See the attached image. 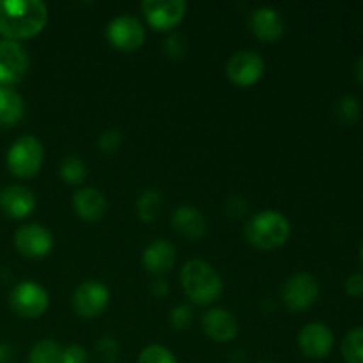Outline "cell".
<instances>
[{"mask_svg":"<svg viewBox=\"0 0 363 363\" xmlns=\"http://www.w3.org/2000/svg\"><path fill=\"white\" fill-rule=\"evenodd\" d=\"M48 21V7L41 0H0V35L21 41L38 35Z\"/></svg>","mask_w":363,"mask_h":363,"instance_id":"6da1fadb","label":"cell"},{"mask_svg":"<svg viewBox=\"0 0 363 363\" xmlns=\"http://www.w3.org/2000/svg\"><path fill=\"white\" fill-rule=\"evenodd\" d=\"M181 284L194 303L211 305L222 296L223 280L209 262L191 259L181 269Z\"/></svg>","mask_w":363,"mask_h":363,"instance_id":"7a4b0ae2","label":"cell"},{"mask_svg":"<svg viewBox=\"0 0 363 363\" xmlns=\"http://www.w3.org/2000/svg\"><path fill=\"white\" fill-rule=\"evenodd\" d=\"M289 236V220L280 211H273V209L259 211L245 227V238L257 250H277L287 243Z\"/></svg>","mask_w":363,"mask_h":363,"instance_id":"3957f363","label":"cell"},{"mask_svg":"<svg viewBox=\"0 0 363 363\" xmlns=\"http://www.w3.org/2000/svg\"><path fill=\"white\" fill-rule=\"evenodd\" d=\"M43 162H45V149L41 140L34 135H23L16 138L7 151L6 158L9 172L20 179L34 177L41 170Z\"/></svg>","mask_w":363,"mask_h":363,"instance_id":"277c9868","label":"cell"},{"mask_svg":"<svg viewBox=\"0 0 363 363\" xmlns=\"http://www.w3.org/2000/svg\"><path fill=\"white\" fill-rule=\"evenodd\" d=\"M50 298L45 287L34 280H23L16 284L9 293V307L20 318H41L48 311Z\"/></svg>","mask_w":363,"mask_h":363,"instance_id":"5b68a950","label":"cell"},{"mask_svg":"<svg viewBox=\"0 0 363 363\" xmlns=\"http://www.w3.org/2000/svg\"><path fill=\"white\" fill-rule=\"evenodd\" d=\"M319 298V282L311 273H294L282 287V301L289 311L303 312Z\"/></svg>","mask_w":363,"mask_h":363,"instance_id":"8992f818","label":"cell"},{"mask_svg":"<svg viewBox=\"0 0 363 363\" xmlns=\"http://www.w3.org/2000/svg\"><path fill=\"white\" fill-rule=\"evenodd\" d=\"M266 69V62L261 53L252 50L236 52L227 60L225 73L227 78L238 87H252L262 78Z\"/></svg>","mask_w":363,"mask_h":363,"instance_id":"52a82bcc","label":"cell"},{"mask_svg":"<svg viewBox=\"0 0 363 363\" xmlns=\"http://www.w3.org/2000/svg\"><path fill=\"white\" fill-rule=\"evenodd\" d=\"M110 303V291L99 280H85L74 289L73 308L80 318L94 319L105 312Z\"/></svg>","mask_w":363,"mask_h":363,"instance_id":"ba28073f","label":"cell"},{"mask_svg":"<svg viewBox=\"0 0 363 363\" xmlns=\"http://www.w3.org/2000/svg\"><path fill=\"white\" fill-rule=\"evenodd\" d=\"M106 39L113 48L133 52L144 45L145 28L138 18L131 14H119L106 27Z\"/></svg>","mask_w":363,"mask_h":363,"instance_id":"9c48e42d","label":"cell"},{"mask_svg":"<svg viewBox=\"0 0 363 363\" xmlns=\"http://www.w3.org/2000/svg\"><path fill=\"white\" fill-rule=\"evenodd\" d=\"M188 6L184 0H144L142 13L155 30H170L186 16Z\"/></svg>","mask_w":363,"mask_h":363,"instance_id":"30bf717a","label":"cell"},{"mask_svg":"<svg viewBox=\"0 0 363 363\" xmlns=\"http://www.w3.org/2000/svg\"><path fill=\"white\" fill-rule=\"evenodd\" d=\"M14 247L23 257L43 259L53 250V236L39 223H27L14 234Z\"/></svg>","mask_w":363,"mask_h":363,"instance_id":"8fae6325","label":"cell"},{"mask_svg":"<svg viewBox=\"0 0 363 363\" xmlns=\"http://www.w3.org/2000/svg\"><path fill=\"white\" fill-rule=\"evenodd\" d=\"M28 71V57L20 43L0 39V87L18 84Z\"/></svg>","mask_w":363,"mask_h":363,"instance_id":"7c38bea8","label":"cell"},{"mask_svg":"<svg viewBox=\"0 0 363 363\" xmlns=\"http://www.w3.org/2000/svg\"><path fill=\"white\" fill-rule=\"evenodd\" d=\"M298 346L303 357L321 360L330 354L333 347V332L325 323H308L298 333Z\"/></svg>","mask_w":363,"mask_h":363,"instance_id":"4fadbf2b","label":"cell"},{"mask_svg":"<svg viewBox=\"0 0 363 363\" xmlns=\"http://www.w3.org/2000/svg\"><path fill=\"white\" fill-rule=\"evenodd\" d=\"M248 28L261 41L275 43L286 34V20L273 7H259L248 16Z\"/></svg>","mask_w":363,"mask_h":363,"instance_id":"5bb4252c","label":"cell"},{"mask_svg":"<svg viewBox=\"0 0 363 363\" xmlns=\"http://www.w3.org/2000/svg\"><path fill=\"white\" fill-rule=\"evenodd\" d=\"M202 330L215 342H230L240 333V323L227 308H211L202 315Z\"/></svg>","mask_w":363,"mask_h":363,"instance_id":"9a60e30c","label":"cell"},{"mask_svg":"<svg viewBox=\"0 0 363 363\" xmlns=\"http://www.w3.org/2000/svg\"><path fill=\"white\" fill-rule=\"evenodd\" d=\"M35 209V197L28 188L11 184L0 190V211L13 220L27 218Z\"/></svg>","mask_w":363,"mask_h":363,"instance_id":"2e32d148","label":"cell"},{"mask_svg":"<svg viewBox=\"0 0 363 363\" xmlns=\"http://www.w3.org/2000/svg\"><path fill=\"white\" fill-rule=\"evenodd\" d=\"M142 264L152 275H165L176 264V248L167 240L152 241L142 254Z\"/></svg>","mask_w":363,"mask_h":363,"instance_id":"e0dca14e","label":"cell"},{"mask_svg":"<svg viewBox=\"0 0 363 363\" xmlns=\"http://www.w3.org/2000/svg\"><path fill=\"white\" fill-rule=\"evenodd\" d=\"M73 209L80 218L87 220V222H96L105 216L106 209H108V201H106L105 194L96 188H80L73 195Z\"/></svg>","mask_w":363,"mask_h":363,"instance_id":"ac0fdd59","label":"cell"},{"mask_svg":"<svg viewBox=\"0 0 363 363\" xmlns=\"http://www.w3.org/2000/svg\"><path fill=\"white\" fill-rule=\"evenodd\" d=\"M172 227L177 234L186 240H201L208 230L204 215L194 206H179L172 215Z\"/></svg>","mask_w":363,"mask_h":363,"instance_id":"d6986e66","label":"cell"},{"mask_svg":"<svg viewBox=\"0 0 363 363\" xmlns=\"http://www.w3.org/2000/svg\"><path fill=\"white\" fill-rule=\"evenodd\" d=\"M25 103L20 92L0 87V128H9L23 119Z\"/></svg>","mask_w":363,"mask_h":363,"instance_id":"ffe728a7","label":"cell"},{"mask_svg":"<svg viewBox=\"0 0 363 363\" xmlns=\"http://www.w3.org/2000/svg\"><path fill=\"white\" fill-rule=\"evenodd\" d=\"M163 208V197L158 190L149 188L144 190L137 199V215L142 222L152 223L158 220Z\"/></svg>","mask_w":363,"mask_h":363,"instance_id":"44dd1931","label":"cell"},{"mask_svg":"<svg viewBox=\"0 0 363 363\" xmlns=\"http://www.w3.org/2000/svg\"><path fill=\"white\" fill-rule=\"evenodd\" d=\"M28 363H62V347L55 340H39L28 354Z\"/></svg>","mask_w":363,"mask_h":363,"instance_id":"7402d4cb","label":"cell"},{"mask_svg":"<svg viewBox=\"0 0 363 363\" xmlns=\"http://www.w3.org/2000/svg\"><path fill=\"white\" fill-rule=\"evenodd\" d=\"M342 357L347 363H363V326L353 328L342 340Z\"/></svg>","mask_w":363,"mask_h":363,"instance_id":"603a6c76","label":"cell"},{"mask_svg":"<svg viewBox=\"0 0 363 363\" xmlns=\"http://www.w3.org/2000/svg\"><path fill=\"white\" fill-rule=\"evenodd\" d=\"M60 177L67 184H82L87 177V165L78 156H66L60 163Z\"/></svg>","mask_w":363,"mask_h":363,"instance_id":"cb8c5ba5","label":"cell"},{"mask_svg":"<svg viewBox=\"0 0 363 363\" xmlns=\"http://www.w3.org/2000/svg\"><path fill=\"white\" fill-rule=\"evenodd\" d=\"M362 105L354 96L344 94L337 99L335 103V116L340 123L344 124H354L360 119Z\"/></svg>","mask_w":363,"mask_h":363,"instance_id":"d4e9b609","label":"cell"},{"mask_svg":"<svg viewBox=\"0 0 363 363\" xmlns=\"http://www.w3.org/2000/svg\"><path fill=\"white\" fill-rule=\"evenodd\" d=\"M138 363H177V360L172 351L167 350L165 346L152 344L142 350V353L138 354Z\"/></svg>","mask_w":363,"mask_h":363,"instance_id":"484cf974","label":"cell"},{"mask_svg":"<svg viewBox=\"0 0 363 363\" xmlns=\"http://www.w3.org/2000/svg\"><path fill=\"white\" fill-rule=\"evenodd\" d=\"M163 50H165V53L170 57V59L174 60L183 59V57L186 55V50H188L186 38H184L183 34H170L169 38L165 39Z\"/></svg>","mask_w":363,"mask_h":363,"instance_id":"4316f807","label":"cell"},{"mask_svg":"<svg viewBox=\"0 0 363 363\" xmlns=\"http://www.w3.org/2000/svg\"><path fill=\"white\" fill-rule=\"evenodd\" d=\"M121 145H123V135L116 130H106L105 133L98 138L99 151L105 152V155H113Z\"/></svg>","mask_w":363,"mask_h":363,"instance_id":"83f0119b","label":"cell"},{"mask_svg":"<svg viewBox=\"0 0 363 363\" xmlns=\"http://www.w3.org/2000/svg\"><path fill=\"white\" fill-rule=\"evenodd\" d=\"M191 319H194V312L186 305H177L170 312V323H172L174 328L184 330L191 325Z\"/></svg>","mask_w":363,"mask_h":363,"instance_id":"f1b7e54d","label":"cell"},{"mask_svg":"<svg viewBox=\"0 0 363 363\" xmlns=\"http://www.w3.org/2000/svg\"><path fill=\"white\" fill-rule=\"evenodd\" d=\"M96 351H98L103 360L112 362L117 357V353H119V346H117V342L112 337H103L98 342V346H96Z\"/></svg>","mask_w":363,"mask_h":363,"instance_id":"f546056e","label":"cell"},{"mask_svg":"<svg viewBox=\"0 0 363 363\" xmlns=\"http://www.w3.org/2000/svg\"><path fill=\"white\" fill-rule=\"evenodd\" d=\"M62 363H89L87 351L82 346H67L66 350H62Z\"/></svg>","mask_w":363,"mask_h":363,"instance_id":"4dcf8cb0","label":"cell"},{"mask_svg":"<svg viewBox=\"0 0 363 363\" xmlns=\"http://www.w3.org/2000/svg\"><path fill=\"white\" fill-rule=\"evenodd\" d=\"M346 293L350 296L358 298L363 294V273H353L346 280Z\"/></svg>","mask_w":363,"mask_h":363,"instance_id":"1f68e13d","label":"cell"},{"mask_svg":"<svg viewBox=\"0 0 363 363\" xmlns=\"http://www.w3.org/2000/svg\"><path fill=\"white\" fill-rule=\"evenodd\" d=\"M227 211L233 216H243L247 213V202L243 197H233L227 202Z\"/></svg>","mask_w":363,"mask_h":363,"instance_id":"d6a6232c","label":"cell"},{"mask_svg":"<svg viewBox=\"0 0 363 363\" xmlns=\"http://www.w3.org/2000/svg\"><path fill=\"white\" fill-rule=\"evenodd\" d=\"M16 358V351L11 344L0 342V363H13Z\"/></svg>","mask_w":363,"mask_h":363,"instance_id":"836d02e7","label":"cell"},{"mask_svg":"<svg viewBox=\"0 0 363 363\" xmlns=\"http://www.w3.org/2000/svg\"><path fill=\"white\" fill-rule=\"evenodd\" d=\"M151 293H152V296H156V298L167 296V293H169V284H167L163 279H158L156 282H152Z\"/></svg>","mask_w":363,"mask_h":363,"instance_id":"e575fe53","label":"cell"},{"mask_svg":"<svg viewBox=\"0 0 363 363\" xmlns=\"http://www.w3.org/2000/svg\"><path fill=\"white\" fill-rule=\"evenodd\" d=\"M353 71H354V77H357L363 84V55L357 59V62H354L353 66Z\"/></svg>","mask_w":363,"mask_h":363,"instance_id":"d590c367","label":"cell"},{"mask_svg":"<svg viewBox=\"0 0 363 363\" xmlns=\"http://www.w3.org/2000/svg\"><path fill=\"white\" fill-rule=\"evenodd\" d=\"M360 255H362V261H363V241H362V247H360Z\"/></svg>","mask_w":363,"mask_h":363,"instance_id":"8d00e7d4","label":"cell"},{"mask_svg":"<svg viewBox=\"0 0 363 363\" xmlns=\"http://www.w3.org/2000/svg\"><path fill=\"white\" fill-rule=\"evenodd\" d=\"M261 363H275V362H261Z\"/></svg>","mask_w":363,"mask_h":363,"instance_id":"74e56055","label":"cell"}]
</instances>
